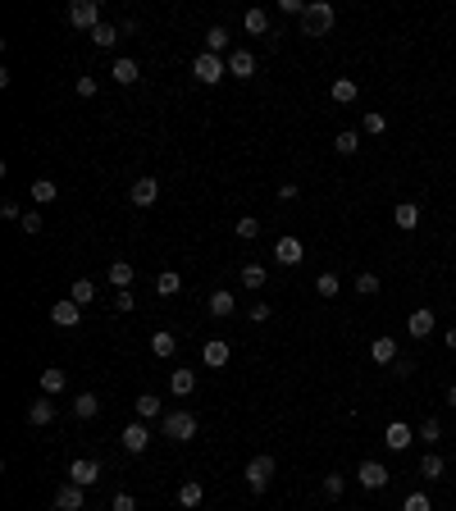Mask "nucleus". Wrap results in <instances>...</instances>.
I'll use <instances>...</instances> for the list:
<instances>
[{"label": "nucleus", "mask_w": 456, "mask_h": 511, "mask_svg": "<svg viewBox=\"0 0 456 511\" xmlns=\"http://www.w3.org/2000/svg\"><path fill=\"white\" fill-rule=\"evenodd\" d=\"M328 27H333V5H324V0L306 5V14H302V37H324Z\"/></svg>", "instance_id": "obj_1"}, {"label": "nucleus", "mask_w": 456, "mask_h": 511, "mask_svg": "<svg viewBox=\"0 0 456 511\" xmlns=\"http://www.w3.org/2000/svg\"><path fill=\"white\" fill-rule=\"evenodd\" d=\"M192 78L197 82H206V87H215L219 78H228V60H219V55H197V60H192Z\"/></svg>", "instance_id": "obj_2"}, {"label": "nucleus", "mask_w": 456, "mask_h": 511, "mask_svg": "<svg viewBox=\"0 0 456 511\" xmlns=\"http://www.w3.org/2000/svg\"><path fill=\"white\" fill-rule=\"evenodd\" d=\"M164 438L192 443L197 438V416H192V411H169V416H164Z\"/></svg>", "instance_id": "obj_3"}, {"label": "nucleus", "mask_w": 456, "mask_h": 511, "mask_svg": "<svg viewBox=\"0 0 456 511\" xmlns=\"http://www.w3.org/2000/svg\"><path fill=\"white\" fill-rule=\"evenodd\" d=\"M269 479H274V457H251L247 461V488L251 493H265Z\"/></svg>", "instance_id": "obj_4"}, {"label": "nucleus", "mask_w": 456, "mask_h": 511, "mask_svg": "<svg viewBox=\"0 0 456 511\" xmlns=\"http://www.w3.org/2000/svg\"><path fill=\"white\" fill-rule=\"evenodd\" d=\"M69 23H73V27H82V32L92 37L96 27H101V5H96V0H73V9H69Z\"/></svg>", "instance_id": "obj_5"}, {"label": "nucleus", "mask_w": 456, "mask_h": 511, "mask_svg": "<svg viewBox=\"0 0 456 511\" xmlns=\"http://www.w3.org/2000/svg\"><path fill=\"white\" fill-rule=\"evenodd\" d=\"M96 479H101V461H92V457H78L73 466H69V484H78V488H92Z\"/></svg>", "instance_id": "obj_6"}, {"label": "nucleus", "mask_w": 456, "mask_h": 511, "mask_svg": "<svg viewBox=\"0 0 456 511\" xmlns=\"http://www.w3.org/2000/svg\"><path fill=\"white\" fill-rule=\"evenodd\" d=\"M51 320L60 324V329H78V324H82V306H78L73 297H64V302L51 306Z\"/></svg>", "instance_id": "obj_7"}, {"label": "nucleus", "mask_w": 456, "mask_h": 511, "mask_svg": "<svg viewBox=\"0 0 456 511\" xmlns=\"http://www.w3.org/2000/svg\"><path fill=\"white\" fill-rule=\"evenodd\" d=\"M119 438H123V452H133V457H142V452H147V448H151V429H147V425H142V420H133V425H128V429H123V433H119Z\"/></svg>", "instance_id": "obj_8"}, {"label": "nucleus", "mask_w": 456, "mask_h": 511, "mask_svg": "<svg viewBox=\"0 0 456 511\" xmlns=\"http://www.w3.org/2000/svg\"><path fill=\"white\" fill-rule=\"evenodd\" d=\"M274 260H278V265H302L306 247L297 242V238H278V242H274Z\"/></svg>", "instance_id": "obj_9"}, {"label": "nucleus", "mask_w": 456, "mask_h": 511, "mask_svg": "<svg viewBox=\"0 0 456 511\" xmlns=\"http://www.w3.org/2000/svg\"><path fill=\"white\" fill-rule=\"evenodd\" d=\"M228 356H233V347H228L224 338H210L206 347H201V361H206L210 370H224V365H228Z\"/></svg>", "instance_id": "obj_10"}, {"label": "nucleus", "mask_w": 456, "mask_h": 511, "mask_svg": "<svg viewBox=\"0 0 456 511\" xmlns=\"http://www.w3.org/2000/svg\"><path fill=\"white\" fill-rule=\"evenodd\" d=\"M356 479H361V488H383L388 484V466H383V461H361Z\"/></svg>", "instance_id": "obj_11"}, {"label": "nucleus", "mask_w": 456, "mask_h": 511, "mask_svg": "<svg viewBox=\"0 0 456 511\" xmlns=\"http://www.w3.org/2000/svg\"><path fill=\"white\" fill-rule=\"evenodd\" d=\"M128 197H133V206H137V210H147V206H155V197H160V183H155V178H137Z\"/></svg>", "instance_id": "obj_12"}, {"label": "nucleus", "mask_w": 456, "mask_h": 511, "mask_svg": "<svg viewBox=\"0 0 456 511\" xmlns=\"http://www.w3.org/2000/svg\"><path fill=\"white\" fill-rule=\"evenodd\" d=\"M228 73L247 82L251 73H256V55H251V51H228Z\"/></svg>", "instance_id": "obj_13"}, {"label": "nucleus", "mask_w": 456, "mask_h": 511, "mask_svg": "<svg viewBox=\"0 0 456 511\" xmlns=\"http://www.w3.org/2000/svg\"><path fill=\"white\" fill-rule=\"evenodd\" d=\"M383 443L393 452H406L415 443V433H411V425H402V420H393V425H388V433H383Z\"/></svg>", "instance_id": "obj_14"}, {"label": "nucleus", "mask_w": 456, "mask_h": 511, "mask_svg": "<svg viewBox=\"0 0 456 511\" xmlns=\"http://www.w3.org/2000/svg\"><path fill=\"white\" fill-rule=\"evenodd\" d=\"M82 488L78 484H60V493H55V511H82Z\"/></svg>", "instance_id": "obj_15"}, {"label": "nucleus", "mask_w": 456, "mask_h": 511, "mask_svg": "<svg viewBox=\"0 0 456 511\" xmlns=\"http://www.w3.org/2000/svg\"><path fill=\"white\" fill-rule=\"evenodd\" d=\"M393 224L402 228V233H411V228H420V206H411V201H402V206L393 210Z\"/></svg>", "instance_id": "obj_16"}, {"label": "nucleus", "mask_w": 456, "mask_h": 511, "mask_svg": "<svg viewBox=\"0 0 456 511\" xmlns=\"http://www.w3.org/2000/svg\"><path fill=\"white\" fill-rule=\"evenodd\" d=\"M64 383H69V374H64L60 365H46V370H42V393H46V398L64 393Z\"/></svg>", "instance_id": "obj_17"}, {"label": "nucleus", "mask_w": 456, "mask_h": 511, "mask_svg": "<svg viewBox=\"0 0 456 511\" xmlns=\"http://www.w3.org/2000/svg\"><path fill=\"white\" fill-rule=\"evenodd\" d=\"M192 388H197V374H192V370H183V365H178V370H169V393H173V398H187Z\"/></svg>", "instance_id": "obj_18"}, {"label": "nucleus", "mask_w": 456, "mask_h": 511, "mask_svg": "<svg viewBox=\"0 0 456 511\" xmlns=\"http://www.w3.org/2000/svg\"><path fill=\"white\" fill-rule=\"evenodd\" d=\"M370 356H374V365H393L402 352H397L393 338H374V343H370Z\"/></svg>", "instance_id": "obj_19"}, {"label": "nucleus", "mask_w": 456, "mask_h": 511, "mask_svg": "<svg viewBox=\"0 0 456 511\" xmlns=\"http://www.w3.org/2000/svg\"><path fill=\"white\" fill-rule=\"evenodd\" d=\"M110 78L114 82H123V87H133L142 78V69H137V60H114V69H110Z\"/></svg>", "instance_id": "obj_20"}, {"label": "nucleus", "mask_w": 456, "mask_h": 511, "mask_svg": "<svg viewBox=\"0 0 456 511\" xmlns=\"http://www.w3.org/2000/svg\"><path fill=\"white\" fill-rule=\"evenodd\" d=\"M51 420H55V402L51 398H42V402L27 407V425H51Z\"/></svg>", "instance_id": "obj_21"}, {"label": "nucleus", "mask_w": 456, "mask_h": 511, "mask_svg": "<svg viewBox=\"0 0 456 511\" xmlns=\"http://www.w3.org/2000/svg\"><path fill=\"white\" fill-rule=\"evenodd\" d=\"M96 411H101V398H96V393H78L73 398V416L78 420H92Z\"/></svg>", "instance_id": "obj_22"}, {"label": "nucleus", "mask_w": 456, "mask_h": 511, "mask_svg": "<svg viewBox=\"0 0 456 511\" xmlns=\"http://www.w3.org/2000/svg\"><path fill=\"white\" fill-rule=\"evenodd\" d=\"M406 329H411V338H429L433 333V311H415L411 320H406Z\"/></svg>", "instance_id": "obj_23"}, {"label": "nucleus", "mask_w": 456, "mask_h": 511, "mask_svg": "<svg viewBox=\"0 0 456 511\" xmlns=\"http://www.w3.org/2000/svg\"><path fill=\"white\" fill-rule=\"evenodd\" d=\"M233 311H238V302H233V293H210V315H215V320H228Z\"/></svg>", "instance_id": "obj_24"}, {"label": "nucleus", "mask_w": 456, "mask_h": 511, "mask_svg": "<svg viewBox=\"0 0 456 511\" xmlns=\"http://www.w3.org/2000/svg\"><path fill=\"white\" fill-rule=\"evenodd\" d=\"M133 274H137V269H133L128 260H114V265H110V283L119 288V293H123V288H133Z\"/></svg>", "instance_id": "obj_25"}, {"label": "nucleus", "mask_w": 456, "mask_h": 511, "mask_svg": "<svg viewBox=\"0 0 456 511\" xmlns=\"http://www.w3.org/2000/svg\"><path fill=\"white\" fill-rule=\"evenodd\" d=\"M155 293H160V297H178L183 293V278L173 274V269H164V274L155 278Z\"/></svg>", "instance_id": "obj_26"}, {"label": "nucleus", "mask_w": 456, "mask_h": 511, "mask_svg": "<svg viewBox=\"0 0 456 511\" xmlns=\"http://www.w3.org/2000/svg\"><path fill=\"white\" fill-rule=\"evenodd\" d=\"M69 297H73L78 306H92L96 302V283H92V278H78V283L69 288Z\"/></svg>", "instance_id": "obj_27"}, {"label": "nucleus", "mask_w": 456, "mask_h": 511, "mask_svg": "<svg viewBox=\"0 0 456 511\" xmlns=\"http://www.w3.org/2000/svg\"><path fill=\"white\" fill-rule=\"evenodd\" d=\"M443 470H448V466H443V457H438V452H424L420 475H424V479H443Z\"/></svg>", "instance_id": "obj_28"}, {"label": "nucleus", "mask_w": 456, "mask_h": 511, "mask_svg": "<svg viewBox=\"0 0 456 511\" xmlns=\"http://www.w3.org/2000/svg\"><path fill=\"white\" fill-rule=\"evenodd\" d=\"M201 498H206V488H201L197 479H187V484L178 488V503H183V507H201Z\"/></svg>", "instance_id": "obj_29"}, {"label": "nucleus", "mask_w": 456, "mask_h": 511, "mask_svg": "<svg viewBox=\"0 0 456 511\" xmlns=\"http://www.w3.org/2000/svg\"><path fill=\"white\" fill-rule=\"evenodd\" d=\"M328 96H333L338 105H352V101H356V82H352V78H338V82H333V92H328Z\"/></svg>", "instance_id": "obj_30"}, {"label": "nucleus", "mask_w": 456, "mask_h": 511, "mask_svg": "<svg viewBox=\"0 0 456 511\" xmlns=\"http://www.w3.org/2000/svg\"><path fill=\"white\" fill-rule=\"evenodd\" d=\"M173 347H178V343H173V333H169V329L151 333V352H155V356H173Z\"/></svg>", "instance_id": "obj_31"}, {"label": "nucleus", "mask_w": 456, "mask_h": 511, "mask_svg": "<svg viewBox=\"0 0 456 511\" xmlns=\"http://www.w3.org/2000/svg\"><path fill=\"white\" fill-rule=\"evenodd\" d=\"M333 151H338V156H356V151H361V137H356V133H338Z\"/></svg>", "instance_id": "obj_32"}, {"label": "nucleus", "mask_w": 456, "mask_h": 511, "mask_svg": "<svg viewBox=\"0 0 456 511\" xmlns=\"http://www.w3.org/2000/svg\"><path fill=\"white\" fill-rule=\"evenodd\" d=\"M114 42H119V27H110V23H101V27L92 32V46H101V51H110Z\"/></svg>", "instance_id": "obj_33"}, {"label": "nucleus", "mask_w": 456, "mask_h": 511, "mask_svg": "<svg viewBox=\"0 0 456 511\" xmlns=\"http://www.w3.org/2000/svg\"><path fill=\"white\" fill-rule=\"evenodd\" d=\"M55 197H60V187H55L51 178H37L32 183V201H42V206H46V201H55Z\"/></svg>", "instance_id": "obj_34"}, {"label": "nucleus", "mask_w": 456, "mask_h": 511, "mask_svg": "<svg viewBox=\"0 0 456 511\" xmlns=\"http://www.w3.org/2000/svg\"><path fill=\"white\" fill-rule=\"evenodd\" d=\"M242 283L256 293V288H265V265H242Z\"/></svg>", "instance_id": "obj_35"}, {"label": "nucleus", "mask_w": 456, "mask_h": 511, "mask_svg": "<svg viewBox=\"0 0 456 511\" xmlns=\"http://www.w3.org/2000/svg\"><path fill=\"white\" fill-rule=\"evenodd\" d=\"M356 297H379V274H356Z\"/></svg>", "instance_id": "obj_36"}, {"label": "nucleus", "mask_w": 456, "mask_h": 511, "mask_svg": "<svg viewBox=\"0 0 456 511\" xmlns=\"http://www.w3.org/2000/svg\"><path fill=\"white\" fill-rule=\"evenodd\" d=\"M247 32H269V14H265V9H247Z\"/></svg>", "instance_id": "obj_37"}, {"label": "nucleus", "mask_w": 456, "mask_h": 511, "mask_svg": "<svg viewBox=\"0 0 456 511\" xmlns=\"http://www.w3.org/2000/svg\"><path fill=\"white\" fill-rule=\"evenodd\" d=\"M206 51H210V55L228 51V32H224V27H210V32H206Z\"/></svg>", "instance_id": "obj_38"}, {"label": "nucleus", "mask_w": 456, "mask_h": 511, "mask_svg": "<svg viewBox=\"0 0 456 511\" xmlns=\"http://www.w3.org/2000/svg\"><path fill=\"white\" fill-rule=\"evenodd\" d=\"M137 416H142V420H155V416H160V398L142 393V398H137Z\"/></svg>", "instance_id": "obj_39"}, {"label": "nucleus", "mask_w": 456, "mask_h": 511, "mask_svg": "<svg viewBox=\"0 0 456 511\" xmlns=\"http://www.w3.org/2000/svg\"><path fill=\"white\" fill-rule=\"evenodd\" d=\"M233 233H238L242 242H251V238L260 233V219H251V215H247V219H238V224H233Z\"/></svg>", "instance_id": "obj_40"}, {"label": "nucleus", "mask_w": 456, "mask_h": 511, "mask_svg": "<svg viewBox=\"0 0 456 511\" xmlns=\"http://www.w3.org/2000/svg\"><path fill=\"white\" fill-rule=\"evenodd\" d=\"M338 288H343V283H338V274H319L315 278V293L319 297H338Z\"/></svg>", "instance_id": "obj_41"}, {"label": "nucleus", "mask_w": 456, "mask_h": 511, "mask_svg": "<svg viewBox=\"0 0 456 511\" xmlns=\"http://www.w3.org/2000/svg\"><path fill=\"white\" fill-rule=\"evenodd\" d=\"M420 438H424V443H438V438H443V420H433V416H429V420L420 425Z\"/></svg>", "instance_id": "obj_42"}, {"label": "nucleus", "mask_w": 456, "mask_h": 511, "mask_svg": "<svg viewBox=\"0 0 456 511\" xmlns=\"http://www.w3.org/2000/svg\"><path fill=\"white\" fill-rule=\"evenodd\" d=\"M110 511H137V498H133V493H123V488H119V493L110 498Z\"/></svg>", "instance_id": "obj_43"}, {"label": "nucleus", "mask_w": 456, "mask_h": 511, "mask_svg": "<svg viewBox=\"0 0 456 511\" xmlns=\"http://www.w3.org/2000/svg\"><path fill=\"white\" fill-rule=\"evenodd\" d=\"M343 488H347L343 475H324V498H343Z\"/></svg>", "instance_id": "obj_44"}, {"label": "nucleus", "mask_w": 456, "mask_h": 511, "mask_svg": "<svg viewBox=\"0 0 456 511\" xmlns=\"http://www.w3.org/2000/svg\"><path fill=\"white\" fill-rule=\"evenodd\" d=\"M393 374H397V379H411V374H415V361H411V356H397V361H393Z\"/></svg>", "instance_id": "obj_45"}, {"label": "nucleus", "mask_w": 456, "mask_h": 511, "mask_svg": "<svg viewBox=\"0 0 456 511\" xmlns=\"http://www.w3.org/2000/svg\"><path fill=\"white\" fill-rule=\"evenodd\" d=\"M383 128H388V119H383V114H374V110L365 114V133H370V137H379Z\"/></svg>", "instance_id": "obj_46"}, {"label": "nucleus", "mask_w": 456, "mask_h": 511, "mask_svg": "<svg viewBox=\"0 0 456 511\" xmlns=\"http://www.w3.org/2000/svg\"><path fill=\"white\" fill-rule=\"evenodd\" d=\"M133 306H137V297H133L128 288H123V293H114V311H123V315H128Z\"/></svg>", "instance_id": "obj_47"}, {"label": "nucleus", "mask_w": 456, "mask_h": 511, "mask_svg": "<svg viewBox=\"0 0 456 511\" xmlns=\"http://www.w3.org/2000/svg\"><path fill=\"white\" fill-rule=\"evenodd\" d=\"M402 511H433V507H429V498H424V493H411L402 503Z\"/></svg>", "instance_id": "obj_48"}, {"label": "nucleus", "mask_w": 456, "mask_h": 511, "mask_svg": "<svg viewBox=\"0 0 456 511\" xmlns=\"http://www.w3.org/2000/svg\"><path fill=\"white\" fill-rule=\"evenodd\" d=\"M18 228H23L27 238H32V233H42V215H23V219H18Z\"/></svg>", "instance_id": "obj_49"}, {"label": "nucleus", "mask_w": 456, "mask_h": 511, "mask_svg": "<svg viewBox=\"0 0 456 511\" xmlns=\"http://www.w3.org/2000/svg\"><path fill=\"white\" fill-rule=\"evenodd\" d=\"M297 192H302L297 183H278V201H297Z\"/></svg>", "instance_id": "obj_50"}, {"label": "nucleus", "mask_w": 456, "mask_h": 511, "mask_svg": "<svg viewBox=\"0 0 456 511\" xmlns=\"http://www.w3.org/2000/svg\"><path fill=\"white\" fill-rule=\"evenodd\" d=\"M78 96H96V78H87V73H82V78H78Z\"/></svg>", "instance_id": "obj_51"}, {"label": "nucleus", "mask_w": 456, "mask_h": 511, "mask_svg": "<svg viewBox=\"0 0 456 511\" xmlns=\"http://www.w3.org/2000/svg\"><path fill=\"white\" fill-rule=\"evenodd\" d=\"M0 215H5V219H14V224H18V219H23V210H18L14 201H5V206H0Z\"/></svg>", "instance_id": "obj_52"}, {"label": "nucleus", "mask_w": 456, "mask_h": 511, "mask_svg": "<svg viewBox=\"0 0 456 511\" xmlns=\"http://www.w3.org/2000/svg\"><path fill=\"white\" fill-rule=\"evenodd\" d=\"M251 320L265 324V320H269V306H265V302H256V306H251Z\"/></svg>", "instance_id": "obj_53"}, {"label": "nucleus", "mask_w": 456, "mask_h": 511, "mask_svg": "<svg viewBox=\"0 0 456 511\" xmlns=\"http://www.w3.org/2000/svg\"><path fill=\"white\" fill-rule=\"evenodd\" d=\"M443 343H448L452 352H456V329H448V333H443Z\"/></svg>", "instance_id": "obj_54"}, {"label": "nucleus", "mask_w": 456, "mask_h": 511, "mask_svg": "<svg viewBox=\"0 0 456 511\" xmlns=\"http://www.w3.org/2000/svg\"><path fill=\"white\" fill-rule=\"evenodd\" d=\"M448 407H456V383H452V388H448Z\"/></svg>", "instance_id": "obj_55"}]
</instances>
